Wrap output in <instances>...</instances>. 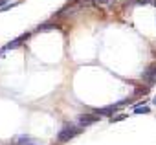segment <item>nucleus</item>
<instances>
[{"instance_id": "obj_1", "label": "nucleus", "mask_w": 156, "mask_h": 145, "mask_svg": "<svg viewBox=\"0 0 156 145\" xmlns=\"http://www.w3.org/2000/svg\"><path fill=\"white\" fill-rule=\"evenodd\" d=\"M81 129L83 127H75V125H64L61 130H59V134H57V141L59 143H66V141H70L72 138H75L77 134L81 132Z\"/></svg>"}, {"instance_id": "obj_5", "label": "nucleus", "mask_w": 156, "mask_h": 145, "mask_svg": "<svg viewBox=\"0 0 156 145\" xmlns=\"http://www.w3.org/2000/svg\"><path fill=\"white\" fill-rule=\"evenodd\" d=\"M149 110H151V108H149V107H145V105H143V107H141V105L134 107V114H149Z\"/></svg>"}, {"instance_id": "obj_2", "label": "nucleus", "mask_w": 156, "mask_h": 145, "mask_svg": "<svg viewBox=\"0 0 156 145\" xmlns=\"http://www.w3.org/2000/svg\"><path fill=\"white\" fill-rule=\"evenodd\" d=\"M101 118H99V114L98 112H90V114H81L79 116V127H88V125H94V123H98Z\"/></svg>"}, {"instance_id": "obj_9", "label": "nucleus", "mask_w": 156, "mask_h": 145, "mask_svg": "<svg viewBox=\"0 0 156 145\" xmlns=\"http://www.w3.org/2000/svg\"><path fill=\"white\" fill-rule=\"evenodd\" d=\"M6 2H8V0H0V6H4Z\"/></svg>"}, {"instance_id": "obj_6", "label": "nucleus", "mask_w": 156, "mask_h": 145, "mask_svg": "<svg viewBox=\"0 0 156 145\" xmlns=\"http://www.w3.org/2000/svg\"><path fill=\"white\" fill-rule=\"evenodd\" d=\"M125 118H127L125 114H118V116H112V118H110V123H114V121H121V119H125Z\"/></svg>"}, {"instance_id": "obj_3", "label": "nucleus", "mask_w": 156, "mask_h": 145, "mask_svg": "<svg viewBox=\"0 0 156 145\" xmlns=\"http://www.w3.org/2000/svg\"><path fill=\"white\" fill-rule=\"evenodd\" d=\"M141 79L149 85V87H152V85H156V64H151L143 74H141Z\"/></svg>"}, {"instance_id": "obj_4", "label": "nucleus", "mask_w": 156, "mask_h": 145, "mask_svg": "<svg viewBox=\"0 0 156 145\" xmlns=\"http://www.w3.org/2000/svg\"><path fill=\"white\" fill-rule=\"evenodd\" d=\"M28 37H30V33H24V35H20V37H17L15 41H11V42H8L2 50H13V48H17V46H20V42H24V41H28Z\"/></svg>"}, {"instance_id": "obj_8", "label": "nucleus", "mask_w": 156, "mask_h": 145, "mask_svg": "<svg viewBox=\"0 0 156 145\" xmlns=\"http://www.w3.org/2000/svg\"><path fill=\"white\" fill-rule=\"evenodd\" d=\"M136 2H138V4H147L149 0H136Z\"/></svg>"}, {"instance_id": "obj_10", "label": "nucleus", "mask_w": 156, "mask_h": 145, "mask_svg": "<svg viewBox=\"0 0 156 145\" xmlns=\"http://www.w3.org/2000/svg\"><path fill=\"white\" fill-rule=\"evenodd\" d=\"M152 103H154V105H156V96H154V97H152Z\"/></svg>"}, {"instance_id": "obj_7", "label": "nucleus", "mask_w": 156, "mask_h": 145, "mask_svg": "<svg viewBox=\"0 0 156 145\" xmlns=\"http://www.w3.org/2000/svg\"><path fill=\"white\" fill-rule=\"evenodd\" d=\"M96 4H101V6H105V4H108V0H96Z\"/></svg>"}]
</instances>
